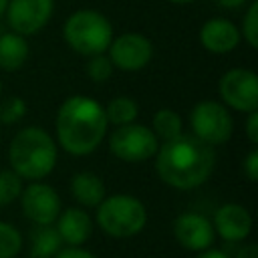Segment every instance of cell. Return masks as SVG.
Listing matches in <instances>:
<instances>
[{
    "label": "cell",
    "mask_w": 258,
    "mask_h": 258,
    "mask_svg": "<svg viewBox=\"0 0 258 258\" xmlns=\"http://www.w3.org/2000/svg\"><path fill=\"white\" fill-rule=\"evenodd\" d=\"M216 165L214 147L194 133H179L161 141L155 153V171L163 183L175 189H196L208 181Z\"/></svg>",
    "instance_id": "cell-1"
},
{
    "label": "cell",
    "mask_w": 258,
    "mask_h": 258,
    "mask_svg": "<svg viewBox=\"0 0 258 258\" xmlns=\"http://www.w3.org/2000/svg\"><path fill=\"white\" fill-rule=\"evenodd\" d=\"M58 145L75 155H91L107 135L109 123L103 105L87 95H73L64 99L54 119Z\"/></svg>",
    "instance_id": "cell-2"
},
{
    "label": "cell",
    "mask_w": 258,
    "mask_h": 258,
    "mask_svg": "<svg viewBox=\"0 0 258 258\" xmlns=\"http://www.w3.org/2000/svg\"><path fill=\"white\" fill-rule=\"evenodd\" d=\"M58 159L56 141L42 127H22L8 145V163L22 179L38 181L52 173Z\"/></svg>",
    "instance_id": "cell-3"
},
{
    "label": "cell",
    "mask_w": 258,
    "mask_h": 258,
    "mask_svg": "<svg viewBox=\"0 0 258 258\" xmlns=\"http://www.w3.org/2000/svg\"><path fill=\"white\" fill-rule=\"evenodd\" d=\"M62 38L81 56L101 54L113 40V24L105 14L91 8H81L67 18Z\"/></svg>",
    "instance_id": "cell-4"
},
{
    "label": "cell",
    "mask_w": 258,
    "mask_h": 258,
    "mask_svg": "<svg viewBox=\"0 0 258 258\" xmlns=\"http://www.w3.org/2000/svg\"><path fill=\"white\" fill-rule=\"evenodd\" d=\"M97 224L111 238L137 236L147 224V210L143 202L129 194L105 196L97 206Z\"/></svg>",
    "instance_id": "cell-5"
},
{
    "label": "cell",
    "mask_w": 258,
    "mask_h": 258,
    "mask_svg": "<svg viewBox=\"0 0 258 258\" xmlns=\"http://www.w3.org/2000/svg\"><path fill=\"white\" fill-rule=\"evenodd\" d=\"M189 127L198 139L208 145H222L232 137L234 121L222 101L204 99L194 105L189 113Z\"/></svg>",
    "instance_id": "cell-6"
},
{
    "label": "cell",
    "mask_w": 258,
    "mask_h": 258,
    "mask_svg": "<svg viewBox=\"0 0 258 258\" xmlns=\"http://www.w3.org/2000/svg\"><path fill=\"white\" fill-rule=\"evenodd\" d=\"M109 149L121 161L139 163L155 157L159 149V139L149 127L133 121L129 125L117 127L109 135Z\"/></svg>",
    "instance_id": "cell-7"
},
{
    "label": "cell",
    "mask_w": 258,
    "mask_h": 258,
    "mask_svg": "<svg viewBox=\"0 0 258 258\" xmlns=\"http://www.w3.org/2000/svg\"><path fill=\"white\" fill-rule=\"evenodd\" d=\"M218 93L226 107L242 113L258 111V77L252 69L234 67L218 81Z\"/></svg>",
    "instance_id": "cell-8"
},
{
    "label": "cell",
    "mask_w": 258,
    "mask_h": 258,
    "mask_svg": "<svg viewBox=\"0 0 258 258\" xmlns=\"http://www.w3.org/2000/svg\"><path fill=\"white\" fill-rule=\"evenodd\" d=\"M107 56L113 62V67L135 73L145 69L153 58V44L145 34L139 32H123L119 36H113Z\"/></svg>",
    "instance_id": "cell-9"
},
{
    "label": "cell",
    "mask_w": 258,
    "mask_h": 258,
    "mask_svg": "<svg viewBox=\"0 0 258 258\" xmlns=\"http://www.w3.org/2000/svg\"><path fill=\"white\" fill-rule=\"evenodd\" d=\"M20 208H22V214L30 222H34L36 226H46V224L56 222V218L62 210V204H60L58 191L52 185L38 179V181H30V185L22 187Z\"/></svg>",
    "instance_id": "cell-10"
},
{
    "label": "cell",
    "mask_w": 258,
    "mask_h": 258,
    "mask_svg": "<svg viewBox=\"0 0 258 258\" xmlns=\"http://www.w3.org/2000/svg\"><path fill=\"white\" fill-rule=\"evenodd\" d=\"M54 12V0H8L6 22L12 32L30 36L40 32Z\"/></svg>",
    "instance_id": "cell-11"
},
{
    "label": "cell",
    "mask_w": 258,
    "mask_h": 258,
    "mask_svg": "<svg viewBox=\"0 0 258 258\" xmlns=\"http://www.w3.org/2000/svg\"><path fill=\"white\" fill-rule=\"evenodd\" d=\"M173 238L179 246L191 252L210 248L216 240L212 220L198 212H183L173 220Z\"/></svg>",
    "instance_id": "cell-12"
},
{
    "label": "cell",
    "mask_w": 258,
    "mask_h": 258,
    "mask_svg": "<svg viewBox=\"0 0 258 258\" xmlns=\"http://www.w3.org/2000/svg\"><path fill=\"white\" fill-rule=\"evenodd\" d=\"M212 226L216 236L226 242H242L252 232V216L240 204H224L214 212Z\"/></svg>",
    "instance_id": "cell-13"
},
{
    "label": "cell",
    "mask_w": 258,
    "mask_h": 258,
    "mask_svg": "<svg viewBox=\"0 0 258 258\" xmlns=\"http://www.w3.org/2000/svg\"><path fill=\"white\" fill-rule=\"evenodd\" d=\"M240 28L222 16L210 18L200 28V44L214 54H226L240 44Z\"/></svg>",
    "instance_id": "cell-14"
},
{
    "label": "cell",
    "mask_w": 258,
    "mask_h": 258,
    "mask_svg": "<svg viewBox=\"0 0 258 258\" xmlns=\"http://www.w3.org/2000/svg\"><path fill=\"white\" fill-rule=\"evenodd\" d=\"M56 232L62 238V244L69 246H83L93 234V220L81 208H67L60 210L56 222Z\"/></svg>",
    "instance_id": "cell-15"
},
{
    "label": "cell",
    "mask_w": 258,
    "mask_h": 258,
    "mask_svg": "<svg viewBox=\"0 0 258 258\" xmlns=\"http://www.w3.org/2000/svg\"><path fill=\"white\" fill-rule=\"evenodd\" d=\"M30 54V44L26 36L18 32H4L0 34V71L14 73L24 67Z\"/></svg>",
    "instance_id": "cell-16"
},
{
    "label": "cell",
    "mask_w": 258,
    "mask_h": 258,
    "mask_svg": "<svg viewBox=\"0 0 258 258\" xmlns=\"http://www.w3.org/2000/svg\"><path fill=\"white\" fill-rule=\"evenodd\" d=\"M71 194L85 208H97L105 198V181L93 171H79L71 177Z\"/></svg>",
    "instance_id": "cell-17"
},
{
    "label": "cell",
    "mask_w": 258,
    "mask_h": 258,
    "mask_svg": "<svg viewBox=\"0 0 258 258\" xmlns=\"http://www.w3.org/2000/svg\"><path fill=\"white\" fill-rule=\"evenodd\" d=\"M62 248V238L52 224L36 226L30 232L28 258H54Z\"/></svg>",
    "instance_id": "cell-18"
},
{
    "label": "cell",
    "mask_w": 258,
    "mask_h": 258,
    "mask_svg": "<svg viewBox=\"0 0 258 258\" xmlns=\"http://www.w3.org/2000/svg\"><path fill=\"white\" fill-rule=\"evenodd\" d=\"M103 109H105L107 123H109V125H115V127L129 125V123H133V121L137 119V115H139L137 101L131 99V97H115V99H111Z\"/></svg>",
    "instance_id": "cell-19"
},
{
    "label": "cell",
    "mask_w": 258,
    "mask_h": 258,
    "mask_svg": "<svg viewBox=\"0 0 258 258\" xmlns=\"http://www.w3.org/2000/svg\"><path fill=\"white\" fill-rule=\"evenodd\" d=\"M151 131L159 141H169L183 133V121L173 109H157L151 119Z\"/></svg>",
    "instance_id": "cell-20"
},
{
    "label": "cell",
    "mask_w": 258,
    "mask_h": 258,
    "mask_svg": "<svg viewBox=\"0 0 258 258\" xmlns=\"http://www.w3.org/2000/svg\"><path fill=\"white\" fill-rule=\"evenodd\" d=\"M22 250V234L16 226L0 222V258H16Z\"/></svg>",
    "instance_id": "cell-21"
},
{
    "label": "cell",
    "mask_w": 258,
    "mask_h": 258,
    "mask_svg": "<svg viewBox=\"0 0 258 258\" xmlns=\"http://www.w3.org/2000/svg\"><path fill=\"white\" fill-rule=\"evenodd\" d=\"M28 113L26 101L22 97H6L0 101V125H16Z\"/></svg>",
    "instance_id": "cell-22"
},
{
    "label": "cell",
    "mask_w": 258,
    "mask_h": 258,
    "mask_svg": "<svg viewBox=\"0 0 258 258\" xmlns=\"http://www.w3.org/2000/svg\"><path fill=\"white\" fill-rule=\"evenodd\" d=\"M22 191V177L14 173L10 167L0 169V208L10 206Z\"/></svg>",
    "instance_id": "cell-23"
},
{
    "label": "cell",
    "mask_w": 258,
    "mask_h": 258,
    "mask_svg": "<svg viewBox=\"0 0 258 258\" xmlns=\"http://www.w3.org/2000/svg\"><path fill=\"white\" fill-rule=\"evenodd\" d=\"M113 69L115 67H113V62L109 60V56L105 52L93 54V56H89V62H87V77L93 83H105L107 79H111Z\"/></svg>",
    "instance_id": "cell-24"
},
{
    "label": "cell",
    "mask_w": 258,
    "mask_h": 258,
    "mask_svg": "<svg viewBox=\"0 0 258 258\" xmlns=\"http://www.w3.org/2000/svg\"><path fill=\"white\" fill-rule=\"evenodd\" d=\"M240 36H244V40L256 48L258 46V2H250L246 14H244V20H242V30H240Z\"/></svg>",
    "instance_id": "cell-25"
},
{
    "label": "cell",
    "mask_w": 258,
    "mask_h": 258,
    "mask_svg": "<svg viewBox=\"0 0 258 258\" xmlns=\"http://www.w3.org/2000/svg\"><path fill=\"white\" fill-rule=\"evenodd\" d=\"M242 167H244V173H246V177H248L250 181H256V179H258V149H256V147L248 151V155H246Z\"/></svg>",
    "instance_id": "cell-26"
},
{
    "label": "cell",
    "mask_w": 258,
    "mask_h": 258,
    "mask_svg": "<svg viewBox=\"0 0 258 258\" xmlns=\"http://www.w3.org/2000/svg\"><path fill=\"white\" fill-rule=\"evenodd\" d=\"M54 258H97V256L81 246H67V248H60Z\"/></svg>",
    "instance_id": "cell-27"
},
{
    "label": "cell",
    "mask_w": 258,
    "mask_h": 258,
    "mask_svg": "<svg viewBox=\"0 0 258 258\" xmlns=\"http://www.w3.org/2000/svg\"><path fill=\"white\" fill-rule=\"evenodd\" d=\"M246 137L250 139L252 145L258 143V111L248 113V119H246Z\"/></svg>",
    "instance_id": "cell-28"
},
{
    "label": "cell",
    "mask_w": 258,
    "mask_h": 258,
    "mask_svg": "<svg viewBox=\"0 0 258 258\" xmlns=\"http://www.w3.org/2000/svg\"><path fill=\"white\" fill-rule=\"evenodd\" d=\"M234 258H258V246L256 244H246L236 252Z\"/></svg>",
    "instance_id": "cell-29"
},
{
    "label": "cell",
    "mask_w": 258,
    "mask_h": 258,
    "mask_svg": "<svg viewBox=\"0 0 258 258\" xmlns=\"http://www.w3.org/2000/svg\"><path fill=\"white\" fill-rule=\"evenodd\" d=\"M196 258H230L224 250H218V248H206V250H202V252H198V256Z\"/></svg>",
    "instance_id": "cell-30"
},
{
    "label": "cell",
    "mask_w": 258,
    "mask_h": 258,
    "mask_svg": "<svg viewBox=\"0 0 258 258\" xmlns=\"http://www.w3.org/2000/svg\"><path fill=\"white\" fill-rule=\"evenodd\" d=\"M250 0H218V4L222 8H230V10H236V8H242L244 4H248Z\"/></svg>",
    "instance_id": "cell-31"
},
{
    "label": "cell",
    "mask_w": 258,
    "mask_h": 258,
    "mask_svg": "<svg viewBox=\"0 0 258 258\" xmlns=\"http://www.w3.org/2000/svg\"><path fill=\"white\" fill-rule=\"evenodd\" d=\"M6 4H8V0H0V18L4 16V10H6Z\"/></svg>",
    "instance_id": "cell-32"
},
{
    "label": "cell",
    "mask_w": 258,
    "mask_h": 258,
    "mask_svg": "<svg viewBox=\"0 0 258 258\" xmlns=\"http://www.w3.org/2000/svg\"><path fill=\"white\" fill-rule=\"evenodd\" d=\"M167 2H173V4H189V2H196V0H167Z\"/></svg>",
    "instance_id": "cell-33"
},
{
    "label": "cell",
    "mask_w": 258,
    "mask_h": 258,
    "mask_svg": "<svg viewBox=\"0 0 258 258\" xmlns=\"http://www.w3.org/2000/svg\"><path fill=\"white\" fill-rule=\"evenodd\" d=\"M0 97H2V81H0Z\"/></svg>",
    "instance_id": "cell-34"
}]
</instances>
